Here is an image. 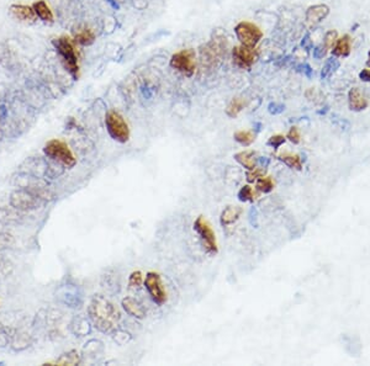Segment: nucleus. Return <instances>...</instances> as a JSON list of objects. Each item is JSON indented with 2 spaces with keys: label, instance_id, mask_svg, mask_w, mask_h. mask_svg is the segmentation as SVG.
Wrapping results in <instances>:
<instances>
[{
  "label": "nucleus",
  "instance_id": "a878e982",
  "mask_svg": "<svg viewBox=\"0 0 370 366\" xmlns=\"http://www.w3.org/2000/svg\"><path fill=\"white\" fill-rule=\"evenodd\" d=\"M238 197H240L241 201H252L255 199V194L250 185H244L238 193Z\"/></svg>",
  "mask_w": 370,
  "mask_h": 366
},
{
  "label": "nucleus",
  "instance_id": "dca6fc26",
  "mask_svg": "<svg viewBox=\"0 0 370 366\" xmlns=\"http://www.w3.org/2000/svg\"><path fill=\"white\" fill-rule=\"evenodd\" d=\"M235 158L247 170H253L257 168V159H255V153L253 150H243V152L237 153Z\"/></svg>",
  "mask_w": 370,
  "mask_h": 366
},
{
  "label": "nucleus",
  "instance_id": "f3484780",
  "mask_svg": "<svg viewBox=\"0 0 370 366\" xmlns=\"http://www.w3.org/2000/svg\"><path fill=\"white\" fill-rule=\"evenodd\" d=\"M34 10L36 15L45 22H53V13L43 0H39L34 4Z\"/></svg>",
  "mask_w": 370,
  "mask_h": 366
},
{
  "label": "nucleus",
  "instance_id": "c9c22d12",
  "mask_svg": "<svg viewBox=\"0 0 370 366\" xmlns=\"http://www.w3.org/2000/svg\"><path fill=\"white\" fill-rule=\"evenodd\" d=\"M368 58H369V60H368V65L370 66V51H369V54H368Z\"/></svg>",
  "mask_w": 370,
  "mask_h": 366
},
{
  "label": "nucleus",
  "instance_id": "9b49d317",
  "mask_svg": "<svg viewBox=\"0 0 370 366\" xmlns=\"http://www.w3.org/2000/svg\"><path fill=\"white\" fill-rule=\"evenodd\" d=\"M348 105L352 111L359 112L368 107L369 101L359 88H352L348 93Z\"/></svg>",
  "mask_w": 370,
  "mask_h": 366
},
{
  "label": "nucleus",
  "instance_id": "423d86ee",
  "mask_svg": "<svg viewBox=\"0 0 370 366\" xmlns=\"http://www.w3.org/2000/svg\"><path fill=\"white\" fill-rule=\"evenodd\" d=\"M170 67L186 77H191L195 72V51L191 48L177 52L170 58Z\"/></svg>",
  "mask_w": 370,
  "mask_h": 366
},
{
  "label": "nucleus",
  "instance_id": "a211bd4d",
  "mask_svg": "<svg viewBox=\"0 0 370 366\" xmlns=\"http://www.w3.org/2000/svg\"><path fill=\"white\" fill-rule=\"evenodd\" d=\"M241 212V208L237 206H230V207L225 208L221 214V223L222 225H232L240 217Z\"/></svg>",
  "mask_w": 370,
  "mask_h": 366
},
{
  "label": "nucleus",
  "instance_id": "473e14b6",
  "mask_svg": "<svg viewBox=\"0 0 370 366\" xmlns=\"http://www.w3.org/2000/svg\"><path fill=\"white\" fill-rule=\"evenodd\" d=\"M359 78L363 81H369L370 83V69H363L359 73Z\"/></svg>",
  "mask_w": 370,
  "mask_h": 366
},
{
  "label": "nucleus",
  "instance_id": "c756f323",
  "mask_svg": "<svg viewBox=\"0 0 370 366\" xmlns=\"http://www.w3.org/2000/svg\"><path fill=\"white\" fill-rule=\"evenodd\" d=\"M284 142H285L284 136L275 135V136H272V137L269 138V141H268V144H269V146H272L273 148H279L281 146V144H284Z\"/></svg>",
  "mask_w": 370,
  "mask_h": 366
},
{
  "label": "nucleus",
  "instance_id": "412c9836",
  "mask_svg": "<svg viewBox=\"0 0 370 366\" xmlns=\"http://www.w3.org/2000/svg\"><path fill=\"white\" fill-rule=\"evenodd\" d=\"M79 361H80L79 354H78L75 350H71L68 351V353H65L63 355H61V358L57 359L54 364L72 366V365H78L79 364Z\"/></svg>",
  "mask_w": 370,
  "mask_h": 366
},
{
  "label": "nucleus",
  "instance_id": "f704fd0d",
  "mask_svg": "<svg viewBox=\"0 0 370 366\" xmlns=\"http://www.w3.org/2000/svg\"><path fill=\"white\" fill-rule=\"evenodd\" d=\"M107 2H109V3H110V4H111V5H112V8H115V9H119V4H118V3H116V2H115V0H107Z\"/></svg>",
  "mask_w": 370,
  "mask_h": 366
},
{
  "label": "nucleus",
  "instance_id": "9d476101",
  "mask_svg": "<svg viewBox=\"0 0 370 366\" xmlns=\"http://www.w3.org/2000/svg\"><path fill=\"white\" fill-rule=\"evenodd\" d=\"M145 285L150 292L152 300L158 304H163L167 301V292L163 289V284L157 272H148L147 277L145 279Z\"/></svg>",
  "mask_w": 370,
  "mask_h": 366
},
{
  "label": "nucleus",
  "instance_id": "5701e85b",
  "mask_svg": "<svg viewBox=\"0 0 370 366\" xmlns=\"http://www.w3.org/2000/svg\"><path fill=\"white\" fill-rule=\"evenodd\" d=\"M75 41L81 46H90L95 41V35L89 28H83L75 35Z\"/></svg>",
  "mask_w": 370,
  "mask_h": 366
},
{
  "label": "nucleus",
  "instance_id": "f257e3e1",
  "mask_svg": "<svg viewBox=\"0 0 370 366\" xmlns=\"http://www.w3.org/2000/svg\"><path fill=\"white\" fill-rule=\"evenodd\" d=\"M89 317L93 324L100 332H111L120 321V313L118 309L106 298L97 296L93 298L89 306Z\"/></svg>",
  "mask_w": 370,
  "mask_h": 366
},
{
  "label": "nucleus",
  "instance_id": "b1692460",
  "mask_svg": "<svg viewBox=\"0 0 370 366\" xmlns=\"http://www.w3.org/2000/svg\"><path fill=\"white\" fill-rule=\"evenodd\" d=\"M339 66H340V63H339V60L337 59V57H332V58H330V59H327V62L325 63V66H323V68H322V73H321L322 79L330 77V75L333 73L336 69L339 68Z\"/></svg>",
  "mask_w": 370,
  "mask_h": 366
},
{
  "label": "nucleus",
  "instance_id": "7c9ffc66",
  "mask_svg": "<svg viewBox=\"0 0 370 366\" xmlns=\"http://www.w3.org/2000/svg\"><path fill=\"white\" fill-rule=\"evenodd\" d=\"M262 175H263V171L255 168V169H253V170H248V173H247V179H248L249 182H253V181H257V180L261 178Z\"/></svg>",
  "mask_w": 370,
  "mask_h": 366
},
{
  "label": "nucleus",
  "instance_id": "0eeeda50",
  "mask_svg": "<svg viewBox=\"0 0 370 366\" xmlns=\"http://www.w3.org/2000/svg\"><path fill=\"white\" fill-rule=\"evenodd\" d=\"M194 229L202 238L205 251L210 253V254H216L218 251L216 236H215L214 231H212L208 221L204 220L203 216H199L194 222Z\"/></svg>",
  "mask_w": 370,
  "mask_h": 366
},
{
  "label": "nucleus",
  "instance_id": "c85d7f7f",
  "mask_svg": "<svg viewBox=\"0 0 370 366\" xmlns=\"http://www.w3.org/2000/svg\"><path fill=\"white\" fill-rule=\"evenodd\" d=\"M142 280H144V278H142V272L137 270V271H133L132 274H131L129 284L131 287H139L142 284Z\"/></svg>",
  "mask_w": 370,
  "mask_h": 366
},
{
  "label": "nucleus",
  "instance_id": "f03ea898",
  "mask_svg": "<svg viewBox=\"0 0 370 366\" xmlns=\"http://www.w3.org/2000/svg\"><path fill=\"white\" fill-rule=\"evenodd\" d=\"M43 152L48 158L53 159L58 163H62L67 168L74 167L77 159L71 150V148L67 143L61 139H51L45 144Z\"/></svg>",
  "mask_w": 370,
  "mask_h": 366
},
{
  "label": "nucleus",
  "instance_id": "bb28decb",
  "mask_svg": "<svg viewBox=\"0 0 370 366\" xmlns=\"http://www.w3.org/2000/svg\"><path fill=\"white\" fill-rule=\"evenodd\" d=\"M338 40V33L336 30H330L327 34L325 35V40H323L322 45L325 46L327 49L333 48L334 43L337 42Z\"/></svg>",
  "mask_w": 370,
  "mask_h": 366
},
{
  "label": "nucleus",
  "instance_id": "ddd939ff",
  "mask_svg": "<svg viewBox=\"0 0 370 366\" xmlns=\"http://www.w3.org/2000/svg\"><path fill=\"white\" fill-rule=\"evenodd\" d=\"M352 51V40L349 35H345L340 39L337 40L334 43L333 49H332V54L334 57H348Z\"/></svg>",
  "mask_w": 370,
  "mask_h": 366
},
{
  "label": "nucleus",
  "instance_id": "2eb2a0df",
  "mask_svg": "<svg viewBox=\"0 0 370 366\" xmlns=\"http://www.w3.org/2000/svg\"><path fill=\"white\" fill-rule=\"evenodd\" d=\"M13 15L16 17V19L21 20V21H33L36 16V13H35L34 8L29 7V5H21V4H15L10 8Z\"/></svg>",
  "mask_w": 370,
  "mask_h": 366
},
{
  "label": "nucleus",
  "instance_id": "7ed1b4c3",
  "mask_svg": "<svg viewBox=\"0 0 370 366\" xmlns=\"http://www.w3.org/2000/svg\"><path fill=\"white\" fill-rule=\"evenodd\" d=\"M53 46L56 47L60 56L62 57L67 71H68L73 77L77 78L78 72H79V67H78V57L77 54H75L74 47H73L71 40H69L68 37H60V39L53 40Z\"/></svg>",
  "mask_w": 370,
  "mask_h": 366
},
{
  "label": "nucleus",
  "instance_id": "393cba45",
  "mask_svg": "<svg viewBox=\"0 0 370 366\" xmlns=\"http://www.w3.org/2000/svg\"><path fill=\"white\" fill-rule=\"evenodd\" d=\"M255 187H257L258 190L262 191V193L268 194L274 189V181L270 176L262 175L261 178L257 180V185H255Z\"/></svg>",
  "mask_w": 370,
  "mask_h": 366
},
{
  "label": "nucleus",
  "instance_id": "4468645a",
  "mask_svg": "<svg viewBox=\"0 0 370 366\" xmlns=\"http://www.w3.org/2000/svg\"><path fill=\"white\" fill-rule=\"evenodd\" d=\"M122 307H124L125 311H126L129 315L132 316V317L144 318L146 316L145 309L141 306V303L132 297L124 298V300H122Z\"/></svg>",
  "mask_w": 370,
  "mask_h": 366
},
{
  "label": "nucleus",
  "instance_id": "72a5a7b5",
  "mask_svg": "<svg viewBox=\"0 0 370 366\" xmlns=\"http://www.w3.org/2000/svg\"><path fill=\"white\" fill-rule=\"evenodd\" d=\"M302 46H305V47L307 48V51H308V49H311V47H312V45H311L310 35H306V36H305V40L302 41Z\"/></svg>",
  "mask_w": 370,
  "mask_h": 366
},
{
  "label": "nucleus",
  "instance_id": "cd10ccee",
  "mask_svg": "<svg viewBox=\"0 0 370 366\" xmlns=\"http://www.w3.org/2000/svg\"><path fill=\"white\" fill-rule=\"evenodd\" d=\"M287 138L294 144L300 143V141H301V135H300V131L298 127H295V126L291 127V129L289 130V132H288Z\"/></svg>",
  "mask_w": 370,
  "mask_h": 366
},
{
  "label": "nucleus",
  "instance_id": "6ab92c4d",
  "mask_svg": "<svg viewBox=\"0 0 370 366\" xmlns=\"http://www.w3.org/2000/svg\"><path fill=\"white\" fill-rule=\"evenodd\" d=\"M279 159L287 164L288 167L291 168V169L301 170L302 169V161L300 158L299 155H293V153H282V155L279 156Z\"/></svg>",
  "mask_w": 370,
  "mask_h": 366
},
{
  "label": "nucleus",
  "instance_id": "1a4fd4ad",
  "mask_svg": "<svg viewBox=\"0 0 370 366\" xmlns=\"http://www.w3.org/2000/svg\"><path fill=\"white\" fill-rule=\"evenodd\" d=\"M39 194L33 193L31 190H17L11 194L10 203L19 210H31L39 206Z\"/></svg>",
  "mask_w": 370,
  "mask_h": 366
},
{
  "label": "nucleus",
  "instance_id": "f8f14e48",
  "mask_svg": "<svg viewBox=\"0 0 370 366\" xmlns=\"http://www.w3.org/2000/svg\"><path fill=\"white\" fill-rule=\"evenodd\" d=\"M330 14V8L325 4H317L310 7L306 11V20L310 24H319Z\"/></svg>",
  "mask_w": 370,
  "mask_h": 366
},
{
  "label": "nucleus",
  "instance_id": "4be33fe9",
  "mask_svg": "<svg viewBox=\"0 0 370 366\" xmlns=\"http://www.w3.org/2000/svg\"><path fill=\"white\" fill-rule=\"evenodd\" d=\"M234 137L238 143L243 144V146H249L255 141V133L252 131H237V132H235Z\"/></svg>",
  "mask_w": 370,
  "mask_h": 366
},
{
  "label": "nucleus",
  "instance_id": "20e7f679",
  "mask_svg": "<svg viewBox=\"0 0 370 366\" xmlns=\"http://www.w3.org/2000/svg\"><path fill=\"white\" fill-rule=\"evenodd\" d=\"M105 124L109 135L115 141L125 143L130 138V129L125 118L116 111H109L105 116Z\"/></svg>",
  "mask_w": 370,
  "mask_h": 366
},
{
  "label": "nucleus",
  "instance_id": "2f4dec72",
  "mask_svg": "<svg viewBox=\"0 0 370 366\" xmlns=\"http://www.w3.org/2000/svg\"><path fill=\"white\" fill-rule=\"evenodd\" d=\"M327 51H328V49L326 48L323 45L317 46L316 48H314V57L317 58V59H321V58H323L326 56Z\"/></svg>",
  "mask_w": 370,
  "mask_h": 366
},
{
  "label": "nucleus",
  "instance_id": "6e6552de",
  "mask_svg": "<svg viewBox=\"0 0 370 366\" xmlns=\"http://www.w3.org/2000/svg\"><path fill=\"white\" fill-rule=\"evenodd\" d=\"M234 62L237 67L242 69H249L250 67L258 59V52L255 47H248V46H236L232 51Z\"/></svg>",
  "mask_w": 370,
  "mask_h": 366
},
{
  "label": "nucleus",
  "instance_id": "aec40b11",
  "mask_svg": "<svg viewBox=\"0 0 370 366\" xmlns=\"http://www.w3.org/2000/svg\"><path fill=\"white\" fill-rule=\"evenodd\" d=\"M246 106V101L243 100L242 98H234L231 100V103L229 104L226 109V114L230 116V117H236L242 110L244 109Z\"/></svg>",
  "mask_w": 370,
  "mask_h": 366
},
{
  "label": "nucleus",
  "instance_id": "39448f33",
  "mask_svg": "<svg viewBox=\"0 0 370 366\" xmlns=\"http://www.w3.org/2000/svg\"><path fill=\"white\" fill-rule=\"evenodd\" d=\"M235 33L241 45L248 46V47H255L263 37V33H262L261 28L257 25L248 21L240 22L235 27Z\"/></svg>",
  "mask_w": 370,
  "mask_h": 366
}]
</instances>
